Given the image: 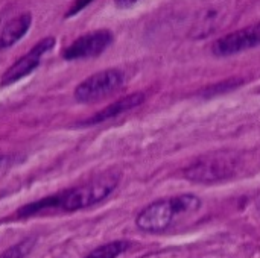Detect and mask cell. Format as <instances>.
<instances>
[{"label":"cell","instance_id":"obj_1","mask_svg":"<svg viewBox=\"0 0 260 258\" xmlns=\"http://www.w3.org/2000/svg\"><path fill=\"white\" fill-rule=\"evenodd\" d=\"M119 184L117 173H107L91 182H87L79 187L69 189L58 195H52L49 198L40 199L34 204L23 207L18 214L20 216H34L41 211L49 210H62V211H76L81 208L91 207L101 201H104Z\"/></svg>","mask_w":260,"mask_h":258},{"label":"cell","instance_id":"obj_2","mask_svg":"<svg viewBox=\"0 0 260 258\" xmlns=\"http://www.w3.org/2000/svg\"><path fill=\"white\" fill-rule=\"evenodd\" d=\"M200 207L201 201L195 195H178L160 199L143 208L137 216L136 224L145 233H161L168 230L177 217L190 214Z\"/></svg>","mask_w":260,"mask_h":258},{"label":"cell","instance_id":"obj_3","mask_svg":"<svg viewBox=\"0 0 260 258\" xmlns=\"http://www.w3.org/2000/svg\"><path fill=\"white\" fill-rule=\"evenodd\" d=\"M242 157L238 151H216L197 158L184 172V176L193 182L212 184L230 179L241 167Z\"/></svg>","mask_w":260,"mask_h":258},{"label":"cell","instance_id":"obj_4","mask_svg":"<svg viewBox=\"0 0 260 258\" xmlns=\"http://www.w3.org/2000/svg\"><path fill=\"white\" fill-rule=\"evenodd\" d=\"M122 84H123V73L120 70L116 68L102 70L99 73L91 75L76 87L75 99L84 103L96 102L119 90Z\"/></svg>","mask_w":260,"mask_h":258},{"label":"cell","instance_id":"obj_5","mask_svg":"<svg viewBox=\"0 0 260 258\" xmlns=\"http://www.w3.org/2000/svg\"><path fill=\"white\" fill-rule=\"evenodd\" d=\"M260 46V23L232 32L215 41L212 50L218 56H230Z\"/></svg>","mask_w":260,"mask_h":258},{"label":"cell","instance_id":"obj_6","mask_svg":"<svg viewBox=\"0 0 260 258\" xmlns=\"http://www.w3.org/2000/svg\"><path fill=\"white\" fill-rule=\"evenodd\" d=\"M113 41V35L110 30L101 29L90 33H85L75 40L62 53L64 59L75 61V59H85L101 55Z\"/></svg>","mask_w":260,"mask_h":258},{"label":"cell","instance_id":"obj_7","mask_svg":"<svg viewBox=\"0 0 260 258\" xmlns=\"http://www.w3.org/2000/svg\"><path fill=\"white\" fill-rule=\"evenodd\" d=\"M55 44V38L49 36V38H44L41 40L37 46H34L24 56H21L20 59H17L6 71L5 75L2 76V81H0V85L6 87V85H11L17 81H20L21 78L30 75L38 65H40V59L41 56L50 50Z\"/></svg>","mask_w":260,"mask_h":258},{"label":"cell","instance_id":"obj_8","mask_svg":"<svg viewBox=\"0 0 260 258\" xmlns=\"http://www.w3.org/2000/svg\"><path fill=\"white\" fill-rule=\"evenodd\" d=\"M145 100V94L143 93H134L131 96H126L111 105H108L107 108H104L102 111H99L98 114H94L93 117H90L88 120L84 122V125H96V123H102L105 120H110L113 117H117L136 106H139L142 102Z\"/></svg>","mask_w":260,"mask_h":258},{"label":"cell","instance_id":"obj_9","mask_svg":"<svg viewBox=\"0 0 260 258\" xmlns=\"http://www.w3.org/2000/svg\"><path fill=\"white\" fill-rule=\"evenodd\" d=\"M30 23H32L30 14H21L14 20H11L9 23H6L0 32V49H6L15 44L27 32Z\"/></svg>","mask_w":260,"mask_h":258},{"label":"cell","instance_id":"obj_10","mask_svg":"<svg viewBox=\"0 0 260 258\" xmlns=\"http://www.w3.org/2000/svg\"><path fill=\"white\" fill-rule=\"evenodd\" d=\"M128 242H111L104 246H99L85 258H117L128 249Z\"/></svg>","mask_w":260,"mask_h":258},{"label":"cell","instance_id":"obj_11","mask_svg":"<svg viewBox=\"0 0 260 258\" xmlns=\"http://www.w3.org/2000/svg\"><path fill=\"white\" fill-rule=\"evenodd\" d=\"M30 246H32V242H24V243H20L17 246H14L12 249H9L5 255L2 258H21L24 257L29 251H30Z\"/></svg>","mask_w":260,"mask_h":258},{"label":"cell","instance_id":"obj_12","mask_svg":"<svg viewBox=\"0 0 260 258\" xmlns=\"http://www.w3.org/2000/svg\"><path fill=\"white\" fill-rule=\"evenodd\" d=\"M91 2H93V0H75V2H73V5H72V6H70V9H69V12L66 14V17H72V15L78 14V12H79V11H82L85 6H88Z\"/></svg>","mask_w":260,"mask_h":258},{"label":"cell","instance_id":"obj_13","mask_svg":"<svg viewBox=\"0 0 260 258\" xmlns=\"http://www.w3.org/2000/svg\"><path fill=\"white\" fill-rule=\"evenodd\" d=\"M139 0H114V3L119 6V8H129L133 5H136Z\"/></svg>","mask_w":260,"mask_h":258},{"label":"cell","instance_id":"obj_14","mask_svg":"<svg viewBox=\"0 0 260 258\" xmlns=\"http://www.w3.org/2000/svg\"><path fill=\"white\" fill-rule=\"evenodd\" d=\"M6 161H8V157H0V167H2Z\"/></svg>","mask_w":260,"mask_h":258}]
</instances>
